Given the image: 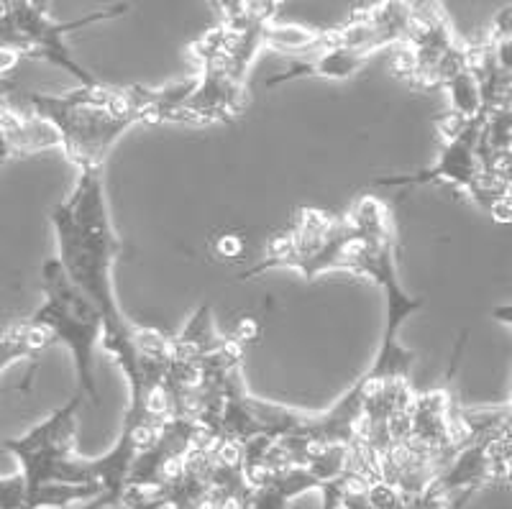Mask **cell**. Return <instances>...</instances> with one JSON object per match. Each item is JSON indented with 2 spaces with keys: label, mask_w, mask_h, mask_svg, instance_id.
Instances as JSON below:
<instances>
[{
  "label": "cell",
  "mask_w": 512,
  "mask_h": 509,
  "mask_svg": "<svg viewBox=\"0 0 512 509\" xmlns=\"http://www.w3.org/2000/svg\"><path fill=\"white\" fill-rule=\"evenodd\" d=\"M57 261L77 290L103 315V346L128 379L131 397L157 382L167 361L169 338L123 318L113 290V267L123 243L113 228L103 172H80L75 187L52 208Z\"/></svg>",
  "instance_id": "6da1fadb"
},
{
  "label": "cell",
  "mask_w": 512,
  "mask_h": 509,
  "mask_svg": "<svg viewBox=\"0 0 512 509\" xmlns=\"http://www.w3.org/2000/svg\"><path fill=\"white\" fill-rule=\"evenodd\" d=\"M41 121L52 126L57 146L80 172H103L113 146L136 123H167L172 85L113 87L95 82L62 95L24 93Z\"/></svg>",
  "instance_id": "7a4b0ae2"
},
{
  "label": "cell",
  "mask_w": 512,
  "mask_h": 509,
  "mask_svg": "<svg viewBox=\"0 0 512 509\" xmlns=\"http://www.w3.org/2000/svg\"><path fill=\"white\" fill-rule=\"evenodd\" d=\"M351 223L359 231V259L356 274L369 277L384 295V328L377 356L364 379L369 382H400L408 379L415 353L400 343V328L420 307V300L402 290L397 277V241L392 215L377 197H359L351 210Z\"/></svg>",
  "instance_id": "3957f363"
},
{
  "label": "cell",
  "mask_w": 512,
  "mask_h": 509,
  "mask_svg": "<svg viewBox=\"0 0 512 509\" xmlns=\"http://www.w3.org/2000/svg\"><path fill=\"white\" fill-rule=\"evenodd\" d=\"M359 243V231L351 218H333L326 210L303 208L295 213L290 228L269 243L264 259L241 272L239 279H251L267 269H292L308 282L328 272L356 274Z\"/></svg>",
  "instance_id": "277c9868"
},
{
  "label": "cell",
  "mask_w": 512,
  "mask_h": 509,
  "mask_svg": "<svg viewBox=\"0 0 512 509\" xmlns=\"http://www.w3.org/2000/svg\"><path fill=\"white\" fill-rule=\"evenodd\" d=\"M41 292L44 302L31 315V323L41 325L54 343H64L75 364L77 392H82L93 405L100 402L95 382V346L103 341V315L90 297L82 295L70 277L64 274L57 259L44 261L41 267Z\"/></svg>",
  "instance_id": "5b68a950"
},
{
  "label": "cell",
  "mask_w": 512,
  "mask_h": 509,
  "mask_svg": "<svg viewBox=\"0 0 512 509\" xmlns=\"http://www.w3.org/2000/svg\"><path fill=\"white\" fill-rule=\"evenodd\" d=\"M484 113L474 118H459L448 113L446 123H441L443 149L433 167L415 174H400V177H382L379 187H418L428 182H443L454 185L456 190L466 192L479 208L487 210L500 223L510 220V182L489 177L482 169L477 157L479 128H482Z\"/></svg>",
  "instance_id": "8992f818"
},
{
  "label": "cell",
  "mask_w": 512,
  "mask_h": 509,
  "mask_svg": "<svg viewBox=\"0 0 512 509\" xmlns=\"http://www.w3.org/2000/svg\"><path fill=\"white\" fill-rule=\"evenodd\" d=\"M82 400L85 394L75 392L70 402L57 407L29 433L3 443V448L21 466L18 474L24 479V502L41 484H98L93 458H75L77 415Z\"/></svg>",
  "instance_id": "52a82bcc"
},
{
  "label": "cell",
  "mask_w": 512,
  "mask_h": 509,
  "mask_svg": "<svg viewBox=\"0 0 512 509\" xmlns=\"http://www.w3.org/2000/svg\"><path fill=\"white\" fill-rule=\"evenodd\" d=\"M47 149H57L52 126L29 108L13 80L0 75V169L11 159L34 157Z\"/></svg>",
  "instance_id": "ba28073f"
},
{
  "label": "cell",
  "mask_w": 512,
  "mask_h": 509,
  "mask_svg": "<svg viewBox=\"0 0 512 509\" xmlns=\"http://www.w3.org/2000/svg\"><path fill=\"white\" fill-rule=\"evenodd\" d=\"M369 62L364 54L349 52V49H320V52L308 54V59H295L290 67L277 72L264 82V87H277L285 82L305 80V77H323V80H349Z\"/></svg>",
  "instance_id": "9c48e42d"
},
{
  "label": "cell",
  "mask_w": 512,
  "mask_h": 509,
  "mask_svg": "<svg viewBox=\"0 0 512 509\" xmlns=\"http://www.w3.org/2000/svg\"><path fill=\"white\" fill-rule=\"evenodd\" d=\"M52 346V336H49L41 325L31 323V320L16 325L13 330H8L6 336H0V374H3L8 366L16 364V361L31 359V356L47 351V348Z\"/></svg>",
  "instance_id": "30bf717a"
},
{
  "label": "cell",
  "mask_w": 512,
  "mask_h": 509,
  "mask_svg": "<svg viewBox=\"0 0 512 509\" xmlns=\"http://www.w3.org/2000/svg\"><path fill=\"white\" fill-rule=\"evenodd\" d=\"M210 6L216 8L221 24H236L241 18L251 16L249 0H210Z\"/></svg>",
  "instance_id": "8fae6325"
},
{
  "label": "cell",
  "mask_w": 512,
  "mask_h": 509,
  "mask_svg": "<svg viewBox=\"0 0 512 509\" xmlns=\"http://www.w3.org/2000/svg\"><path fill=\"white\" fill-rule=\"evenodd\" d=\"M280 3L282 0H249V13L256 18H264V21H272Z\"/></svg>",
  "instance_id": "7c38bea8"
}]
</instances>
